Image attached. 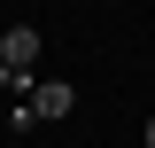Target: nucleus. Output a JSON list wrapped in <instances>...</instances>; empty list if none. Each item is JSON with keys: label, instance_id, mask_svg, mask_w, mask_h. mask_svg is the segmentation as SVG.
Wrapping results in <instances>:
<instances>
[{"label": "nucleus", "instance_id": "7ed1b4c3", "mask_svg": "<svg viewBox=\"0 0 155 148\" xmlns=\"http://www.w3.org/2000/svg\"><path fill=\"white\" fill-rule=\"evenodd\" d=\"M16 86L31 93V78H16V70H8V62H0V93H16Z\"/></svg>", "mask_w": 155, "mask_h": 148}, {"label": "nucleus", "instance_id": "f257e3e1", "mask_svg": "<svg viewBox=\"0 0 155 148\" xmlns=\"http://www.w3.org/2000/svg\"><path fill=\"white\" fill-rule=\"evenodd\" d=\"M0 62L16 78H39V23H8L0 31Z\"/></svg>", "mask_w": 155, "mask_h": 148}, {"label": "nucleus", "instance_id": "f03ea898", "mask_svg": "<svg viewBox=\"0 0 155 148\" xmlns=\"http://www.w3.org/2000/svg\"><path fill=\"white\" fill-rule=\"evenodd\" d=\"M23 109L54 125V117H70V109H78V86H62V78H31V93H23Z\"/></svg>", "mask_w": 155, "mask_h": 148}, {"label": "nucleus", "instance_id": "20e7f679", "mask_svg": "<svg viewBox=\"0 0 155 148\" xmlns=\"http://www.w3.org/2000/svg\"><path fill=\"white\" fill-rule=\"evenodd\" d=\"M147 148H155V117H147Z\"/></svg>", "mask_w": 155, "mask_h": 148}]
</instances>
